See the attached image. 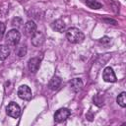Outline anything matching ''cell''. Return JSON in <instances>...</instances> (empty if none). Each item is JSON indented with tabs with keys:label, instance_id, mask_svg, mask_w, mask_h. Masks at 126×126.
Wrapping results in <instances>:
<instances>
[{
	"label": "cell",
	"instance_id": "obj_1",
	"mask_svg": "<svg viewBox=\"0 0 126 126\" xmlns=\"http://www.w3.org/2000/svg\"><path fill=\"white\" fill-rule=\"evenodd\" d=\"M66 37L71 43H80L85 39V34L77 28H70L66 32Z\"/></svg>",
	"mask_w": 126,
	"mask_h": 126
},
{
	"label": "cell",
	"instance_id": "obj_2",
	"mask_svg": "<svg viewBox=\"0 0 126 126\" xmlns=\"http://www.w3.org/2000/svg\"><path fill=\"white\" fill-rule=\"evenodd\" d=\"M21 39V33L17 29H12L6 35V44L8 46H16L19 44Z\"/></svg>",
	"mask_w": 126,
	"mask_h": 126
},
{
	"label": "cell",
	"instance_id": "obj_3",
	"mask_svg": "<svg viewBox=\"0 0 126 126\" xmlns=\"http://www.w3.org/2000/svg\"><path fill=\"white\" fill-rule=\"evenodd\" d=\"M6 112H7V114L10 117H12V118H18L20 116V114H21V107L19 106L18 103L12 101V102H10L7 105Z\"/></svg>",
	"mask_w": 126,
	"mask_h": 126
},
{
	"label": "cell",
	"instance_id": "obj_4",
	"mask_svg": "<svg viewBox=\"0 0 126 126\" xmlns=\"http://www.w3.org/2000/svg\"><path fill=\"white\" fill-rule=\"evenodd\" d=\"M71 112L68 108H59L55 113H54V121L57 123L63 122L65 121L69 116H70Z\"/></svg>",
	"mask_w": 126,
	"mask_h": 126
},
{
	"label": "cell",
	"instance_id": "obj_5",
	"mask_svg": "<svg viewBox=\"0 0 126 126\" xmlns=\"http://www.w3.org/2000/svg\"><path fill=\"white\" fill-rule=\"evenodd\" d=\"M18 95L20 98L25 99V100H30L32 96V90L30 89V87L26 86V85H22L19 87L18 89Z\"/></svg>",
	"mask_w": 126,
	"mask_h": 126
},
{
	"label": "cell",
	"instance_id": "obj_6",
	"mask_svg": "<svg viewBox=\"0 0 126 126\" xmlns=\"http://www.w3.org/2000/svg\"><path fill=\"white\" fill-rule=\"evenodd\" d=\"M102 79L107 83H115L116 80H117L116 76H115V73H114V71L111 67L104 68V70L102 72Z\"/></svg>",
	"mask_w": 126,
	"mask_h": 126
},
{
	"label": "cell",
	"instance_id": "obj_7",
	"mask_svg": "<svg viewBox=\"0 0 126 126\" xmlns=\"http://www.w3.org/2000/svg\"><path fill=\"white\" fill-rule=\"evenodd\" d=\"M44 39H45L44 34L41 32H35L32 35V45H34L36 47L41 46L44 42Z\"/></svg>",
	"mask_w": 126,
	"mask_h": 126
},
{
	"label": "cell",
	"instance_id": "obj_8",
	"mask_svg": "<svg viewBox=\"0 0 126 126\" xmlns=\"http://www.w3.org/2000/svg\"><path fill=\"white\" fill-rule=\"evenodd\" d=\"M40 62H41V59L38 58V57H32V58H31V59L28 61L29 70H30L32 73H36L37 70H38L39 67H40Z\"/></svg>",
	"mask_w": 126,
	"mask_h": 126
},
{
	"label": "cell",
	"instance_id": "obj_9",
	"mask_svg": "<svg viewBox=\"0 0 126 126\" xmlns=\"http://www.w3.org/2000/svg\"><path fill=\"white\" fill-rule=\"evenodd\" d=\"M51 28H52V30H54L58 32H63L66 30V24L62 20L58 19V20H55L54 22H52Z\"/></svg>",
	"mask_w": 126,
	"mask_h": 126
},
{
	"label": "cell",
	"instance_id": "obj_10",
	"mask_svg": "<svg viewBox=\"0 0 126 126\" xmlns=\"http://www.w3.org/2000/svg\"><path fill=\"white\" fill-rule=\"evenodd\" d=\"M70 87H71V89L75 93L81 91L83 89V81H82V79L81 78H74V79H72L70 81Z\"/></svg>",
	"mask_w": 126,
	"mask_h": 126
},
{
	"label": "cell",
	"instance_id": "obj_11",
	"mask_svg": "<svg viewBox=\"0 0 126 126\" xmlns=\"http://www.w3.org/2000/svg\"><path fill=\"white\" fill-rule=\"evenodd\" d=\"M61 83H62L61 78L58 77V76H54V77H52V79L49 81V83H48V88H49L50 90H52V91H57V90L60 88Z\"/></svg>",
	"mask_w": 126,
	"mask_h": 126
},
{
	"label": "cell",
	"instance_id": "obj_12",
	"mask_svg": "<svg viewBox=\"0 0 126 126\" xmlns=\"http://www.w3.org/2000/svg\"><path fill=\"white\" fill-rule=\"evenodd\" d=\"M25 31L28 34L32 35L35 32H36V25L33 21H28L25 24Z\"/></svg>",
	"mask_w": 126,
	"mask_h": 126
},
{
	"label": "cell",
	"instance_id": "obj_13",
	"mask_svg": "<svg viewBox=\"0 0 126 126\" xmlns=\"http://www.w3.org/2000/svg\"><path fill=\"white\" fill-rule=\"evenodd\" d=\"M10 55V49L7 44H0V60H5Z\"/></svg>",
	"mask_w": 126,
	"mask_h": 126
},
{
	"label": "cell",
	"instance_id": "obj_14",
	"mask_svg": "<svg viewBox=\"0 0 126 126\" xmlns=\"http://www.w3.org/2000/svg\"><path fill=\"white\" fill-rule=\"evenodd\" d=\"M85 2L87 6L90 7L91 9H100L102 7L101 3H99L97 0H86Z\"/></svg>",
	"mask_w": 126,
	"mask_h": 126
},
{
	"label": "cell",
	"instance_id": "obj_15",
	"mask_svg": "<svg viewBox=\"0 0 126 126\" xmlns=\"http://www.w3.org/2000/svg\"><path fill=\"white\" fill-rule=\"evenodd\" d=\"M116 101L117 103L121 106V107H125L126 106V93L125 92H122L118 94L117 98H116Z\"/></svg>",
	"mask_w": 126,
	"mask_h": 126
},
{
	"label": "cell",
	"instance_id": "obj_16",
	"mask_svg": "<svg viewBox=\"0 0 126 126\" xmlns=\"http://www.w3.org/2000/svg\"><path fill=\"white\" fill-rule=\"evenodd\" d=\"M27 53V46L26 44H22L20 47H18V50H17V55L19 57H23L25 56Z\"/></svg>",
	"mask_w": 126,
	"mask_h": 126
},
{
	"label": "cell",
	"instance_id": "obj_17",
	"mask_svg": "<svg viewBox=\"0 0 126 126\" xmlns=\"http://www.w3.org/2000/svg\"><path fill=\"white\" fill-rule=\"evenodd\" d=\"M99 42H100L102 45H104V46H109V45L111 44L112 40H111V38L108 37V36H103V37H101V38L99 39Z\"/></svg>",
	"mask_w": 126,
	"mask_h": 126
},
{
	"label": "cell",
	"instance_id": "obj_18",
	"mask_svg": "<svg viewBox=\"0 0 126 126\" xmlns=\"http://www.w3.org/2000/svg\"><path fill=\"white\" fill-rule=\"evenodd\" d=\"M21 24H22V19H21V18L16 17V18H14V19L12 20V25H13L14 27H20Z\"/></svg>",
	"mask_w": 126,
	"mask_h": 126
},
{
	"label": "cell",
	"instance_id": "obj_19",
	"mask_svg": "<svg viewBox=\"0 0 126 126\" xmlns=\"http://www.w3.org/2000/svg\"><path fill=\"white\" fill-rule=\"evenodd\" d=\"M5 30H6L5 24L2 23V22H0V40L2 39V37H3L4 33H5Z\"/></svg>",
	"mask_w": 126,
	"mask_h": 126
},
{
	"label": "cell",
	"instance_id": "obj_20",
	"mask_svg": "<svg viewBox=\"0 0 126 126\" xmlns=\"http://www.w3.org/2000/svg\"><path fill=\"white\" fill-rule=\"evenodd\" d=\"M19 1H23V0H19Z\"/></svg>",
	"mask_w": 126,
	"mask_h": 126
}]
</instances>
